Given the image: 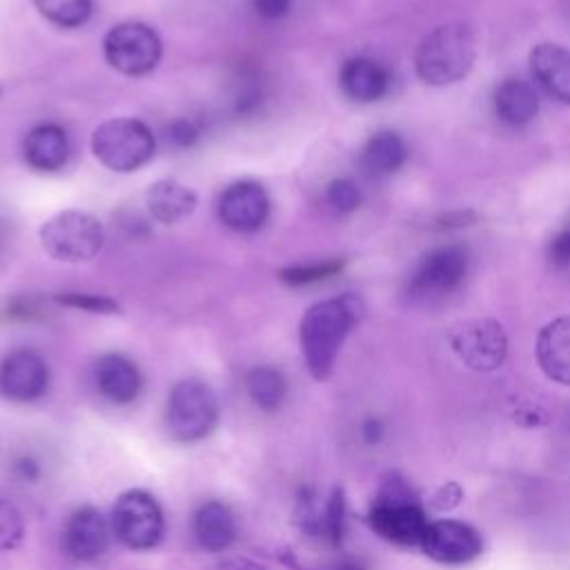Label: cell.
I'll return each mask as SVG.
<instances>
[{
	"label": "cell",
	"mask_w": 570,
	"mask_h": 570,
	"mask_svg": "<svg viewBox=\"0 0 570 570\" xmlns=\"http://www.w3.org/2000/svg\"><path fill=\"white\" fill-rule=\"evenodd\" d=\"M363 312V301L356 294L318 301L305 309L298 323V345L312 379H330L338 352Z\"/></svg>",
	"instance_id": "cell-1"
},
{
	"label": "cell",
	"mask_w": 570,
	"mask_h": 570,
	"mask_svg": "<svg viewBox=\"0 0 570 570\" xmlns=\"http://www.w3.org/2000/svg\"><path fill=\"white\" fill-rule=\"evenodd\" d=\"M476 60L474 31L463 22L434 27L414 53L416 76L432 87H448L463 80Z\"/></svg>",
	"instance_id": "cell-2"
},
{
	"label": "cell",
	"mask_w": 570,
	"mask_h": 570,
	"mask_svg": "<svg viewBox=\"0 0 570 570\" xmlns=\"http://www.w3.org/2000/svg\"><path fill=\"white\" fill-rule=\"evenodd\" d=\"M91 151L107 169L129 174L151 160L156 138L138 118H109L94 129Z\"/></svg>",
	"instance_id": "cell-3"
},
{
	"label": "cell",
	"mask_w": 570,
	"mask_h": 570,
	"mask_svg": "<svg viewBox=\"0 0 570 570\" xmlns=\"http://www.w3.org/2000/svg\"><path fill=\"white\" fill-rule=\"evenodd\" d=\"M169 434L180 443L209 436L218 423V401L214 390L200 379L178 381L167 399L165 412Z\"/></svg>",
	"instance_id": "cell-4"
},
{
	"label": "cell",
	"mask_w": 570,
	"mask_h": 570,
	"mask_svg": "<svg viewBox=\"0 0 570 570\" xmlns=\"http://www.w3.org/2000/svg\"><path fill=\"white\" fill-rule=\"evenodd\" d=\"M38 236L42 249L62 263L89 261L105 243L100 220L82 209H65L53 214L42 223Z\"/></svg>",
	"instance_id": "cell-5"
},
{
	"label": "cell",
	"mask_w": 570,
	"mask_h": 570,
	"mask_svg": "<svg viewBox=\"0 0 570 570\" xmlns=\"http://www.w3.org/2000/svg\"><path fill=\"white\" fill-rule=\"evenodd\" d=\"M111 534L129 550L145 552L156 548L165 534V517L156 497L131 488L118 494L111 508Z\"/></svg>",
	"instance_id": "cell-6"
},
{
	"label": "cell",
	"mask_w": 570,
	"mask_h": 570,
	"mask_svg": "<svg viewBox=\"0 0 570 570\" xmlns=\"http://www.w3.org/2000/svg\"><path fill=\"white\" fill-rule=\"evenodd\" d=\"M102 53L111 69L125 76H145L160 62L163 42L149 24L127 20L105 33Z\"/></svg>",
	"instance_id": "cell-7"
},
{
	"label": "cell",
	"mask_w": 570,
	"mask_h": 570,
	"mask_svg": "<svg viewBox=\"0 0 570 570\" xmlns=\"http://www.w3.org/2000/svg\"><path fill=\"white\" fill-rule=\"evenodd\" d=\"M468 274V252L461 245H443L428 252L407 281V296L416 303L439 301L461 287Z\"/></svg>",
	"instance_id": "cell-8"
},
{
	"label": "cell",
	"mask_w": 570,
	"mask_h": 570,
	"mask_svg": "<svg viewBox=\"0 0 570 570\" xmlns=\"http://www.w3.org/2000/svg\"><path fill=\"white\" fill-rule=\"evenodd\" d=\"M450 347L474 372H494L505 363L508 336L497 318H470L452 327Z\"/></svg>",
	"instance_id": "cell-9"
},
{
	"label": "cell",
	"mask_w": 570,
	"mask_h": 570,
	"mask_svg": "<svg viewBox=\"0 0 570 570\" xmlns=\"http://www.w3.org/2000/svg\"><path fill=\"white\" fill-rule=\"evenodd\" d=\"M425 557L443 566H463L483 552V539L476 528L456 519L430 521L419 546Z\"/></svg>",
	"instance_id": "cell-10"
},
{
	"label": "cell",
	"mask_w": 570,
	"mask_h": 570,
	"mask_svg": "<svg viewBox=\"0 0 570 570\" xmlns=\"http://www.w3.org/2000/svg\"><path fill=\"white\" fill-rule=\"evenodd\" d=\"M430 519L419 501L381 503L372 501L367 525L385 541L403 548H419Z\"/></svg>",
	"instance_id": "cell-11"
},
{
	"label": "cell",
	"mask_w": 570,
	"mask_h": 570,
	"mask_svg": "<svg viewBox=\"0 0 570 570\" xmlns=\"http://www.w3.org/2000/svg\"><path fill=\"white\" fill-rule=\"evenodd\" d=\"M49 385V367L33 350H13L0 361V394L9 401L29 403Z\"/></svg>",
	"instance_id": "cell-12"
},
{
	"label": "cell",
	"mask_w": 570,
	"mask_h": 570,
	"mask_svg": "<svg viewBox=\"0 0 570 570\" xmlns=\"http://www.w3.org/2000/svg\"><path fill=\"white\" fill-rule=\"evenodd\" d=\"M269 216V196L254 180L232 183L218 198V218L234 232H256Z\"/></svg>",
	"instance_id": "cell-13"
},
{
	"label": "cell",
	"mask_w": 570,
	"mask_h": 570,
	"mask_svg": "<svg viewBox=\"0 0 570 570\" xmlns=\"http://www.w3.org/2000/svg\"><path fill=\"white\" fill-rule=\"evenodd\" d=\"M111 537V523L102 517V512L91 505H82L69 517L62 543L71 559L87 563L107 552Z\"/></svg>",
	"instance_id": "cell-14"
},
{
	"label": "cell",
	"mask_w": 570,
	"mask_h": 570,
	"mask_svg": "<svg viewBox=\"0 0 570 570\" xmlns=\"http://www.w3.org/2000/svg\"><path fill=\"white\" fill-rule=\"evenodd\" d=\"M96 390L116 405L131 403L142 390V374L138 365L125 354H102L94 365Z\"/></svg>",
	"instance_id": "cell-15"
},
{
	"label": "cell",
	"mask_w": 570,
	"mask_h": 570,
	"mask_svg": "<svg viewBox=\"0 0 570 570\" xmlns=\"http://www.w3.org/2000/svg\"><path fill=\"white\" fill-rule=\"evenodd\" d=\"M534 82L557 102L570 105V51L554 42H541L530 51Z\"/></svg>",
	"instance_id": "cell-16"
},
{
	"label": "cell",
	"mask_w": 570,
	"mask_h": 570,
	"mask_svg": "<svg viewBox=\"0 0 570 570\" xmlns=\"http://www.w3.org/2000/svg\"><path fill=\"white\" fill-rule=\"evenodd\" d=\"M534 352L541 372L550 381L570 387V316H559L543 325Z\"/></svg>",
	"instance_id": "cell-17"
},
{
	"label": "cell",
	"mask_w": 570,
	"mask_h": 570,
	"mask_svg": "<svg viewBox=\"0 0 570 570\" xmlns=\"http://www.w3.org/2000/svg\"><path fill=\"white\" fill-rule=\"evenodd\" d=\"M22 156L24 163L36 171H58L69 158V138L58 125H38L27 134Z\"/></svg>",
	"instance_id": "cell-18"
},
{
	"label": "cell",
	"mask_w": 570,
	"mask_h": 570,
	"mask_svg": "<svg viewBox=\"0 0 570 570\" xmlns=\"http://www.w3.org/2000/svg\"><path fill=\"white\" fill-rule=\"evenodd\" d=\"M338 82L343 94L356 102H374L385 96L390 87L387 71L372 58H350L341 67Z\"/></svg>",
	"instance_id": "cell-19"
},
{
	"label": "cell",
	"mask_w": 570,
	"mask_h": 570,
	"mask_svg": "<svg viewBox=\"0 0 570 570\" xmlns=\"http://www.w3.org/2000/svg\"><path fill=\"white\" fill-rule=\"evenodd\" d=\"M196 194L187 185L171 178L151 183L145 194V205L151 218L163 225H174L189 218L196 209Z\"/></svg>",
	"instance_id": "cell-20"
},
{
	"label": "cell",
	"mask_w": 570,
	"mask_h": 570,
	"mask_svg": "<svg viewBox=\"0 0 570 570\" xmlns=\"http://www.w3.org/2000/svg\"><path fill=\"white\" fill-rule=\"evenodd\" d=\"M194 537L205 552H223L236 539V519L227 503L205 501L194 514Z\"/></svg>",
	"instance_id": "cell-21"
},
{
	"label": "cell",
	"mask_w": 570,
	"mask_h": 570,
	"mask_svg": "<svg viewBox=\"0 0 570 570\" xmlns=\"http://www.w3.org/2000/svg\"><path fill=\"white\" fill-rule=\"evenodd\" d=\"M497 116L508 125H525L530 122L539 111V96L534 87L519 78L503 80L492 96Z\"/></svg>",
	"instance_id": "cell-22"
},
{
	"label": "cell",
	"mask_w": 570,
	"mask_h": 570,
	"mask_svg": "<svg viewBox=\"0 0 570 570\" xmlns=\"http://www.w3.org/2000/svg\"><path fill=\"white\" fill-rule=\"evenodd\" d=\"M405 158L407 149L403 138L394 131H379L363 145L358 163L367 176L381 178L401 169Z\"/></svg>",
	"instance_id": "cell-23"
},
{
	"label": "cell",
	"mask_w": 570,
	"mask_h": 570,
	"mask_svg": "<svg viewBox=\"0 0 570 570\" xmlns=\"http://www.w3.org/2000/svg\"><path fill=\"white\" fill-rule=\"evenodd\" d=\"M245 390L249 399L263 410H276L287 396V381L285 376L269 365H258L247 372Z\"/></svg>",
	"instance_id": "cell-24"
},
{
	"label": "cell",
	"mask_w": 570,
	"mask_h": 570,
	"mask_svg": "<svg viewBox=\"0 0 570 570\" xmlns=\"http://www.w3.org/2000/svg\"><path fill=\"white\" fill-rule=\"evenodd\" d=\"M42 18L62 29L80 27L91 16V0H31Z\"/></svg>",
	"instance_id": "cell-25"
},
{
	"label": "cell",
	"mask_w": 570,
	"mask_h": 570,
	"mask_svg": "<svg viewBox=\"0 0 570 570\" xmlns=\"http://www.w3.org/2000/svg\"><path fill=\"white\" fill-rule=\"evenodd\" d=\"M345 492L336 485L325 503L321 505V539L332 546L341 548L345 539Z\"/></svg>",
	"instance_id": "cell-26"
},
{
	"label": "cell",
	"mask_w": 570,
	"mask_h": 570,
	"mask_svg": "<svg viewBox=\"0 0 570 570\" xmlns=\"http://www.w3.org/2000/svg\"><path fill=\"white\" fill-rule=\"evenodd\" d=\"M343 265L345 263L338 258L312 263V265H292V267H285L278 272V281L285 283L287 287H303V285L321 283V281L336 276L343 269Z\"/></svg>",
	"instance_id": "cell-27"
},
{
	"label": "cell",
	"mask_w": 570,
	"mask_h": 570,
	"mask_svg": "<svg viewBox=\"0 0 570 570\" xmlns=\"http://www.w3.org/2000/svg\"><path fill=\"white\" fill-rule=\"evenodd\" d=\"M24 537V521L20 510L7 501L0 499V552H9L20 546Z\"/></svg>",
	"instance_id": "cell-28"
},
{
	"label": "cell",
	"mask_w": 570,
	"mask_h": 570,
	"mask_svg": "<svg viewBox=\"0 0 570 570\" xmlns=\"http://www.w3.org/2000/svg\"><path fill=\"white\" fill-rule=\"evenodd\" d=\"M56 303H60L65 307L82 309V312H89V314H120V305L114 298L100 296V294L65 292V294L56 296Z\"/></svg>",
	"instance_id": "cell-29"
},
{
	"label": "cell",
	"mask_w": 570,
	"mask_h": 570,
	"mask_svg": "<svg viewBox=\"0 0 570 570\" xmlns=\"http://www.w3.org/2000/svg\"><path fill=\"white\" fill-rule=\"evenodd\" d=\"M325 198H327V205L336 212V214H350L354 212L363 196H361V189L347 180V178H336L327 185V191H325Z\"/></svg>",
	"instance_id": "cell-30"
},
{
	"label": "cell",
	"mask_w": 570,
	"mask_h": 570,
	"mask_svg": "<svg viewBox=\"0 0 570 570\" xmlns=\"http://www.w3.org/2000/svg\"><path fill=\"white\" fill-rule=\"evenodd\" d=\"M463 499V490L459 483L454 481H445L443 485H439L430 499V508L436 512H448L452 508H456Z\"/></svg>",
	"instance_id": "cell-31"
},
{
	"label": "cell",
	"mask_w": 570,
	"mask_h": 570,
	"mask_svg": "<svg viewBox=\"0 0 570 570\" xmlns=\"http://www.w3.org/2000/svg\"><path fill=\"white\" fill-rule=\"evenodd\" d=\"M167 136L176 147H191L198 138V127L187 118H178L169 125Z\"/></svg>",
	"instance_id": "cell-32"
},
{
	"label": "cell",
	"mask_w": 570,
	"mask_h": 570,
	"mask_svg": "<svg viewBox=\"0 0 570 570\" xmlns=\"http://www.w3.org/2000/svg\"><path fill=\"white\" fill-rule=\"evenodd\" d=\"M550 261L557 267H568L570 265V225L563 227L550 243Z\"/></svg>",
	"instance_id": "cell-33"
},
{
	"label": "cell",
	"mask_w": 570,
	"mask_h": 570,
	"mask_svg": "<svg viewBox=\"0 0 570 570\" xmlns=\"http://www.w3.org/2000/svg\"><path fill=\"white\" fill-rule=\"evenodd\" d=\"M476 220V214L465 209V212H448L443 216H439L430 227L434 229H459V227H468Z\"/></svg>",
	"instance_id": "cell-34"
},
{
	"label": "cell",
	"mask_w": 570,
	"mask_h": 570,
	"mask_svg": "<svg viewBox=\"0 0 570 570\" xmlns=\"http://www.w3.org/2000/svg\"><path fill=\"white\" fill-rule=\"evenodd\" d=\"M252 4L258 16L267 18V20H276V18L287 16L292 0H252Z\"/></svg>",
	"instance_id": "cell-35"
},
{
	"label": "cell",
	"mask_w": 570,
	"mask_h": 570,
	"mask_svg": "<svg viewBox=\"0 0 570 570\" xmlns=\"http://www.w3.org/2000/svg\"><path fill=\"white\" fill-rule=\"evenodd\" d=\"M281 561L289 568V570H365L358 561H354V559H345V561H341V563H334V566H327V568H305L296 557H294V552H283L281 554Z\"/></svg>",
	"instance_id": "cell-36"
},
{
	"label": "cell",
	"mask_w": 570,
	"mask_h": 570,
	"mask_svg": "<svg viewBox=\"0 0 570 570\" xmlns=\"http://www.w3.org/2000/svg\"><path fill=\"white\" fill-rule=\"evenodd\" d=\"M214 570H265V566L249 557H225L214 566Z\"/></svg>",
	"instance_id": "cell-37"
},
{
	"label": "cell",
	"mask_w": 570,
	"mask_h": 570,
	"mask_svg": "<svg viewBox=\"0 0 570 570\" xmlns=\"http://www.w3.org/2000/svg\"><path fill=\"white\" fill-rule=\"evenodd\" d=\"M16 472L27 481H36L40 476V465L31 456H20L16 461Z\"/></svg>",
	"instance_id": "cell-38"
},
{
	"label": "cell",
	"mask_w": 570,
	"mask_h": 570,
	"mask_svg": "<svg viewBox=\"0 0 570 570\" xmlns=\"http://www.w3.org/2000/svg\"><path fill=\"white\" fill-rule=\"evenodd\" d=\"M381 436H383V425H381V421L367 419V421L363 423V439L374 445V443L381 441Z\"/></svg>",
	"instance_id": "cell-39"
},
{
	"label": "cell",
	"mask_w": 570,
	"mask_h": 570,
	"mask_svg": "<svg viewBox=\"0 0 570 570\" xmlns=\"http://www.w3.org/2000/svg\"><path fill=\"white\" fill-rule=\"evenodd\" d=\"M0 96H2V87H0Z\"/></svg>",
	"instance_id": "cell-40"
}]
</instances>
